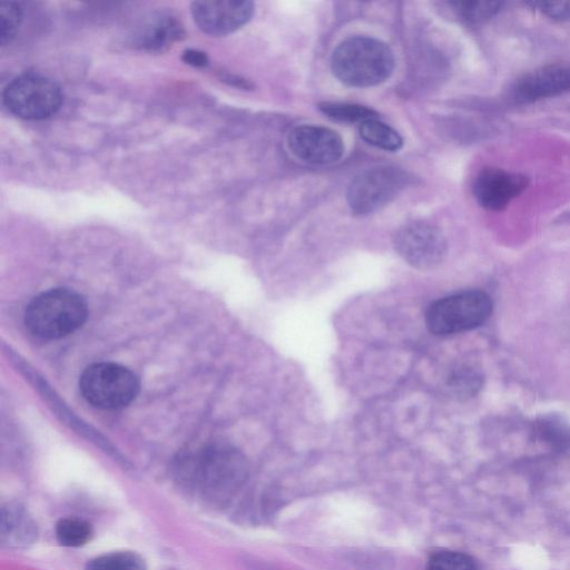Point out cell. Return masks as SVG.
<instances>
[{
  "label": "cell",
  "mask_w": 570,
  "mask_h": 570,
  "mask_svg": "<svg viewBox=\"0 0 570 570\" xmlns=\"http://www.w3.org/2000/svg\"><path fill=\"white\" fill-rule=\"evenodd\" d=\"M179 474L207 503L226 504L242 488L247 463L235 448L210 443L190 451L179 461Z\"/></svg>",
  "instance_id": "cell-1"
},
{
  "label": "cell",
  "mask_w": 570,
  "mask_h": 570,
  "mask_svg": "<svg viewBox=\"0 0 570 570\" xmlns=\"http://www.w3.org/2000/svg\"><path fill=\"white\" fill-rule=\"evenodd\" d=\"M395 59L383 41L366 36H353L341 41L331 56L333 75L344 85L356 88L384 82L394 70Z\"/></svg>",
  "instance_id": "cell-2"
},
{
  "label": "cell",
  "mask_w": 570,
  "mask_h": 570,
  "mask_svg": "<svg viewBox=\"0 0 570 570\" xmlns=\"http://www.w3.org/2000/svg\"><path fill=\"white\" fill-rule=\"evenodd\" d=\"M85 298L70 288H52L36 296L24 312L28 331L43 340H57L78 330L86 321Z\"/></svg>",
  "instance_id": "cell-3"
},
{
  "label": "cell",
  "mask_w": 570,
  "mask_h": 570,
  "mask_svg": "<svg viewBox=\"0 0 570 570\" xmlns=\"http://www.w3.org/2000/svg\"><path fill=\"white\" fill-rule=\"evenodd\" d=\"M491 313L490 296L480 289H468L432 303L425 313V323L435 335H452L479 327Z\"/></svg>",
  "instance_id": "cell-4"
},
{
  "label": "cell",
  "mask_w": 570,
  "mask_h": 570,
  "mask_svg": "<svg viewBox=\"0 0 570 570\" xmlns=\"http://www.w3.org/2000/svg\"><path fill=\"white\" fill-rule=\"evenodd\" d=\"M79 387L85 400L102 410L127 406L137 395L139 382L127 367L116 363H95L81 374Z\"/></svg>",
  "instance_id": "cell-5"
},
{
  "label": "cell",
  "mask_w": 570,
  "mask_h": 570,
  "mask_svg": "<svg viewBox=\"0 0 570 570\" xmlns=\"http://www.w3.org/2000/svg\"><path fill=\"white\" fill-rule=\"evenodd\" d=\"M63 100L61 88L40 73H23L12 79L3 89L2 101L14 116L40 120L56 114Z\"/></svg>",
  "instance_id": "cell-6"
},
{
  "label": "cell",
  "mask_w": 570,
  "mask_h": 570,
  "mask_svg": "<svg viewBox=\"0 0 570 570\" xmlns=\"http://www.w3.org/2000/svg\"><path fill=\"white\" fill-rule=\"evenodd\" d=\"M407 181V174L394 166L367 169L350 184L347 204L356 215L372 214L393 200Z\"/></svg>",
  "instance_id": "cell-7"
},
{
  "label": "cell",
  "mask_w": 570,
  "mask_h": 570,
  "mask_svg": "<svg viewBox=\"0 0 570 570\" xmlns=\"http://www.w3.org/2000/svg\"><path fill=\"white\" fill-rule=\"evenodd\" d=\"M396 253L412 267L428 271L438 266L446 255V240L442 232L426 222H411L393 236Z\"/></svg>",
  "instance_id": "cell-8"
},
{
  "label": "cell",
  "mask_w": 570,
  "mask_h": 570,
  "mask_svg": "<svg viewBox=\"0 0 570 570\" xmlns=\"http://www.w3.org/2000/svg\"><path fill=\"white\" fill-rule=\"evenodd\" d=\"M287 146L296 158L313 165L336 163L344 154V141L338 132L318 125L291 129Z\"/></svg>",
  "instance_id": "cell-9"
},
{
  "label": "cell",
  "mask_w": 570,
  "mask_h": 570,
  "mask_svg": "<svg viewBox=\"0 0 570 570\" xmlns=\"http://www.w3.org/2000/svg\"><path fill=\"white\" fill-rule=\"evenodd\" d=\"M254 11L255 6L252 1H194L190 6L197 27L203 32L215 37L238 30L252 19Z\"/></svg>",
  "instance_id": "cell-10"
},
{
  "label": "cell",
  "mask_w": 570,
  "mask_h": 570,
  "mask_svg": "<svg viewBox=\"0 0 570 570\" xmlns=\"http://www.w3.org/2000/svg\"><path fill=\"white\" fill-rule=\"evenodd\" d=\"M570 90V63L539 67L519 77L511 86L510 99L519 105L559 96Z\"/></svg>",
  "instance_id": "cell-11"
},
{
  "label": "cell",
  "mask_w": 570,
  "mask_h": 570,
  "mask_svg": "<svg viewBox=\"0 0 570 570\" xmlns=\"http://www.w3.org/2000/svg\"><path fill=\"white\" fill-rule=\"evenodd\" d=\"M527 176L497 167L482 168L474 178L472 191L485 209L502 210L528 187Z\"/></svg>",
  "instance_id": "cell-12"
},
{
  "label": "cell",
  "mask_w": 570,
  "mask_h": 570,
  "mask_svg": "<svg viewBox=\"0 0 570 570\" xmlns=\"http://www.w3.org/2000/svg\"><path fill=\"white\" fill-rule=\"evenodd\" d=\"M38 527L29 511L18 502H8L0 511V542L7 548H26L37 541Z\"/></svg>",
  "instance_id": "cell-13"
},
{
  "label": "cell",
  "mask_w": 570,
  "mask_h": 570,
  "mask_svg": "<svg viewBox=\"0 0 570 570\" xmlns=\"http://www.w3.org/2000/svg\"><path fill=\"white\" fill-rule=\"evenodd\" d=\"M185 37L179 19L160 13L151 18L138 35V45L149 51H161Z\"/></svg>",
  "instance_id": "cell-14"
},
{
  "label": "cell",
  "mask_w": 570,
  "mask_h": 570,
  "mask_svg": "<svg viewBox=\"0 0 570 570\" xmlns=\"http://www.w3.org/2000/svg\"><path fill=\"white\" fill-rule=\"evenodd\" d=\"M358 131L365 142L385 151H397L403 146L400 134L379 118L363 121Z\"/></svg>",
  "instance_id": "cell-15"
},
{
  "label": "cell",
  "mask_w": 570,
  "mask_h": 570,
  "mask_svg": "<svg viewBox=\"0 0 570 570\" xmlns=\"http://www.w3.org/2000/svg\"><path fill=\"white\" fill-rule=\"evenodd\" d=\"M449 4L461 21L470 26H476L482 24L497 16L502 10L504 2L466 0L451 1Z\"/></svg>",
  "instance_id": "cell-16"
},
{
  "label": "cell",
  "mask_w": 570,
  "mask_h": 570,
  "mask_svg": "<svg viewBox=\"0 0 570 570\" xmlns=\"http://www.w3.org/2000/svg\"><path fill=\"white\" fill-rule=\"evenodd\" d=\"M56 539L62 547L78 548L89 542L94 535L92 525L78 517H66L56 524Z\"/></svg>",
  "instance_id": "cell-17"
},
{
  "label": "cell",
  "mask_w": 570,
  "mask_h": 570,
  "mask_svg": "<svg viewBox=\"0 0 570 570\" xmlns=\"http://www.w3.org/2000/svg\"><path fill=\"white\" fill-rule=\"evenodd\" d=\"M86 570H147V564L135 551H114L89 560Z\"/></svg>",
  "instance_id": "cell-18"
},
{
  "label": "cell",
  "mask_w": 570,
  "mask_h": 570,
  "mask_svg": "<svg viewBox=\"0 0 570 570\" xmlns=\"http://www.w3.org/2000/svg\"><path fill=\"white\" fill-rule=\"evenodd\" d=\"M317 107L326 117L336 121L362 124L379 118L373 109L356 104L323 101Z\"/></svg>",
  "instance_id": "cell-19"
},
{
  "label": "cell",
  "mask_w": 570,
  "mask_h": 570,
  "mask_svg": "<svg viewBox=\"0 0 570 570\" xmlns=\"http://www.w3.org/2000/svg\"><path fill=\"white\" fill-rule=\"evenodd\" d=\"M22 21V10L14 1L0 2V43L6 46L17 35Z\"/></svg>",
  "instance_id": "cell-20"
},
{
  "label": "cell",
  "mask_w": 570,
  "mask_h": 570,
  "mask_svg": "<svg viewBox=\"0 0 570 570\" xmlns=\"http://www.w3.org/2000/svg\"><path fill=\"white\" fill-rule=\"evenodd\" d=\"M426 570H476L472 557L459 551H442L433 554Z\"/></svg>",
  "instance_id": "cell-21"
},
{
  "label": "cell",
  "mask_w": 570,
  "mask_h": 570,
  "mask_svg": "<svg viewBox=\"0 0 570 570\" xmlns=\"http://www.w3.org/2000/svg\"><path fill=\"white\" fill-rule=\"evenodd\" d=\"M531 8L556 21H570V1H529Z\"/></svg>",
  "instance_id": "cell-22"
},
{
  "label": "cell",
  "mask_w": 570,
  "mask_h": 570,
  "mask_svg": "<svg viewBox=\"0 0 570 570\" xmlns=\"http://www.w3.org/2000/svg\"><path fill=\"white\" fill-rule=\"evenodd\" d=\"M181 59L193 67L203 68L208 66L209 59L206 52L196 49H187L183 52Z\"/></svg>",
  "instance_id": "cell-23"
},
{
  "label": "cell",
  "mask_w": 570,
  "mask_h": 570,
  "mask_svg": "<svg viewBox=\"0 0 570 570\" xmlns=\"http://www.w3.org/2000/svg\"><path fill=\"white\" fill-rule=\"evenodd\" d=\"M250 563V569L253 570H275L273 567H271L269 564H266V563H262V562H258V561H249Z\"/></svg>",
  "instance_id": "cell-24"
}]
</instances>
